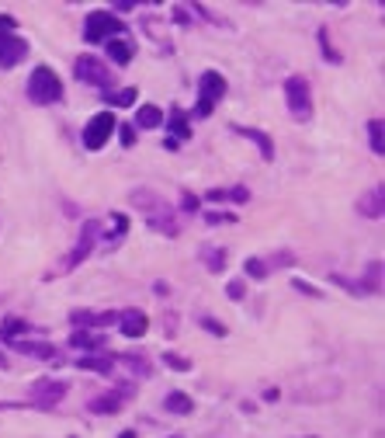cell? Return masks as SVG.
Returning a JSON list of instances; mask_svg holds the SVG:
<instances>
[{"label":"cell","instance_id":"4fadbf2b","mask_svg":"<svg viewBox=\"0 0 385 438\" xmlns=\"http://www.w3.org/2000/svg\"><path fill=\"white\" fill-rule=\"evenodd\" d=\"M129 202H132L136 209H143V212H146V219H150V216H156V212H167V209H170L160 195H153V191H146V188H136V191L129 195Z\"/></svg>","mask_w":385,"mask_h":438},{"label":"cell","instance_id":"2e32d148","mask_svg":"<svg viewBox=\"0 0 385 438\" xmlns=\"http://www.w3.org/2000/svg\"><path fill=\"white\" fill-rule=\"evenodd\" d=\"M108 56H111V63L125 67V63H132V56H136V46H132L125 35H118V39H108Z\"/></svg>","mask_w":385,"mask_h":438},{"label":"cell","instance_id":"d4e9b609","mask_svg":"<svg viewBox=\"0 0 385 438\" xmlns=\"http://www.w3.org/2000/svg\"><path fill=\"white\" fill-rule=\"evenodd\" d=\"M70 344H73V348H87V351L108 348V344H105V338H101V334H94V331H77V334L70 338Z\"/></svg>","mask_w":385,"mask_h":438},{"label":"cell","instance_id":"6da1fadb","mask_svg":"<svg viewBox=\"0 0 385 438\" xmlns=\"http://www.w3.org/2000/svg\"><path fill=\"white\" fill-rule=\"evenodd\" d=\"M28 98L35 105L63 101V80H60V73H53L49 67H35L32 77H28Z\"/></svg>","mask_w":385,"mask_h":438},{"label":"cell","instance_id":"5b68a950","mask_svg":"<svg viewBox=\"0 0 385 438\" xmlns=\"http://www.w3.org/2000/svg\"><path fill=\"white\" fill-rule=\"evenodd\" d=\"M219 98H226V77L215 73V70H205L198 77V115L202 119L212 115V108H215Z\"/></svg>","mask_w":385,"mask_h":438},{"label":"cell","instance_id":"4316f807","mask_svg":"<svg viewBox=\"0 0 385 438\" xmlns=\"http://www.w3.org/2000/svg\"><path fill=\"white\" fill-rule=\"evenodd\" d=\"M368 146H371L375 157L385 153V143H382V119H371V122H368Z\"/></svg>","mask_w":385,"mask_h":438},{"label":"cell","instance_id":"44dd1931","mask_svg":"<svg viewBox=\"0 0 385 438\" xmlns=\"http://www.w3.org/2000/svg\"><path fill=\"white\" fill-rule=\"evenodd\" d=\"M77 369H91V372L108 376V372H115V355H84V358H77Z\"/></svg>","mask_w":385,"mask_h":438},{"label":"cell","instance_id":"4dcf8cb0","mask_svg":"<svg viewBox=\"0 0 385 438\" xmlns=\"http://www.w3.org/2000/svg\"><path fill=\"white\" fill-rule=\"evenodd\" d=\"M122 362H125L136 376H143V379H146V376H153V365H150L146 358H139V355H129V358H122Z\"/></svg>","mask_w":385,"mask_h":438},{"label":"cell","instance_id":"d590c367","mask_svg":"<svg viewBox=\"0 0 385 438\" xmlns=\"http://www.w3.org/2000/svg\"><path fill=\"white\" fill-rule=\"evenodd\" d=\"M115 129H118V136H122V143H125V146H132V143H136V129H132V125H125V122H118Z\"/></svg>","mask_w":385,"mask_h":438},{"label":"cell","instance_id":"83f0119b","mask_svg":"<svg viewBox=\"0 0 385 438\" xmlns=\"http://www.w3.org/2000/svg\"><path fill=\"white\" fill-rule=\"evenodd\" d=\"M136 87H122V91H115V94H105V101L108 105H118V108H129V105H136Z\"/></svg>","mask_w":385,"mask_h":438},{"label":"cell","instance_id":"52a82bcc","mask_svg":"<svg viewBox=\"0 0 385 438\" xmlns=\"http://www.w3.org/2000/svg\"><path fill=\"white\" fill-rule=\"evenodd\" d=\"M66 389H70L66 379H35V383H32V407L53 410V407L66 396Z\"/></svg>","mask_w":385,"mask_h":438},{"label":"cell","instance_id":"9a60e30c","mask_svg":"<svg viewBox=\"0 0 385 438\" xmlns=\"http://www.w3.org/2000/svg\"><path fill=\"white\" fill-rule=\"evenodd\" d=\"M70 320L77 324V327H108V324H115L118 320V313H94V310H73L70 313Z\"/></svg>","mask_w":385,"mask_h":438},{"label":"cell","instance_id":"8fae6325","mask_svg":"<svg viewBox=\"0 0 385 438\" xmlns=\"http://www.w3.org/2000/svg\"><path fill=\"white\" fill-rule=\"evenodd\" d=\"M118 331L125 338H143L150 331V317L143 310H125V313H118Z\"/></svg>","mask_w":385,"mask_h":438},{"label":"cell","instance_id":"ac0fdd59","mask_svg":"<svg viewBox=\"0 0 385 438\" xmlns=\"http://www.w3.org/2000/svg\"><path fill=\"white\" fill-rule=\"evenodd\" d=\"M198 258L205 261V268H208V272H215V275H219V272L226 268V258H229V254H226V247H212V244H202V247H198Z\"/></svg>","mask_w":385,"mask_h":438},{"label":"cell","instance_id":"ba28073f","mask_svg":"<svg viewBox=\"0 0 385 438\" xmlns=\"http://www.w3.org/2000/svg\"><path fill=\"white\" fill-rule=\"evenodd\" d=\"M73 73H77L80 84H91V87H108V84H111V70H108V63H101L98 56H77Z\"/></svg>","mask_w":385,"mask_h":438},{"label":"cell","instance_id":"7bdbcfd3","mask_svg":"<svg viewBox=\"0 0 385 438\" xmlns=\"http://www.w3.org/2000/svg\"><path fill=\"white\" fill-rule=\"evenodd\" d=\"M118 438H139V435H136V431H122Z\"/></svg>","mask_w":385,"mask_h":438},{"label":"cell","instance_id":"3957f363","mask_svg":"<svg viewBox=\"0 0 385 438\" xmlns=\"http://www.w3.org/2000/svg\"><path fill=\"white\" fill-rule=\"evenodd\" d=\"M285 101H288V112L298 119V122H309L312 119V91H309V80L305 77H288L285 80Z\"/></svg>","mask_w":385,"mask_h":438},{"label":"cell","instance_id":"836d02e7","mask_svg":"<svg viewBox=\"0 0 385 438\" xmlns=\"http://www.w3.org/2000/svg\"><path fill=\"white\" fill-rule=\"evenodd\" d=\"M198 324H202L208 334H215V338H226V327H222V324H215V317H198Z\"/></svg>","mask_w":385,"mask_h":438},{"label":"cell","instance_id":"d6986e66","mask_svg":"<svg viewBox=\"0 0 385 438\" xmlns=\"http://www.w3.org/2000/svg\"><path fill=\"white\" fill-rule=\"evenodd\" d=\"M146 223H150V230H156V234H163V237H177V234H181V223H177V219L170 216V209H167V212H156V216H150Z\"/></svg>","mask_w":385,"mask_h":438},{"label":"cell","instance_id":"f1b7e54d","mask_svg":"<svg viewBox=\"0 0 385 438\" xmlns=\"http://www.w3.org/2000/svg\"><path fill=\"white\" fill-rule=\"evenodd\" d=\"M243 272H247L253 282H264L271 268H267V261H260V258H247V261H243Z\"/></svg>","mask_w":385,"mask_h":438},{"label":"cell","instance_id":"f35d334b","mask_svg":"<svg viewBox=\"0 0 385 438\" xmlns=\"http://www.w3.org/2000/svg\"><path fill=\"white\" fill-rule=\"evenodd\" d=\"M226 296H229V299H236V303H240V299H243V296H247V289H243V282H229V286H226Z\"/></svg>","mask_w":385,"mask_h":438},{"label":"cell","instance_id":"603a6c76","mask_svg":"<svg viewBox=\"0 0 385 438\" xmlns=\"http://www.w3.org/2000/svg\"><path fill=\"white\" fill-rule=\"evenodd\" d=\"M163 407H167L170 414H191V410H195L191 396H188V393H181V389H170V393H167V400H163Z\"/></svg>","mask_w":385,"mask_h":438},{"label":"cell","instance_id":"7402d4cb","mask_svg":"<svg viewBox=\"0 0 385 438\" xmlns=\"http://www.w3.org/2000/svg\"><path fill=\"white\" fill-rule=\"evenodd\" d=\"M136 125H139V129H160V125H163V112H160L156 105H143V108L136 112Z\"/></svg>","mask_w":385,"mask_h":438},{"label":"cell","instance_id":"e575fe53","mask_svg":"<svg viewBox=\"0 0 385 438\" xmlns=\"http://www.w3.org/2000/svg\"><path fill=\"white\" fill-rule=\"evenodd\" d=\"M205 223H212V227H219V223H236V212H208Z\"/></svg>","mask_w":385,"mask_h":438},{"label":"cell","instance_id":"484cf974","mask_svg":"<svg viewBox=\"0 0 385 438\" xmlns=\"http://www.w3.org/2000/svg\"><path fill=\"white\" fill-rule=\"evenodd\" d=\"M208 198H212V202H222V198H226V202H247L250 191H247V188H212Z\"/></svg>","mask_w":385,"mask_h":438},{"label":"cell","instance_id":"ab89813d","mask_svg":"<svg viewBox=\"0 0 385 438\" xmlns=\"http://www.w3.org/2000/svg\"><path fill=\"white\" fill-rule=\"evenodd\" d=\"M333 282H337L340 289H347V292H354V296H361V289H357V282H350V279H343V275H333Z\"/></svg>","mask_w":385,"mask_h":438},{"label":"cell","instance_id":"ee69618b","mask_svg":"<svg viewBox=\"0 0 385 438\" xmlns=\"http://www.w3.org/2000/svg\"><path fill=\"white\" fill-rule=\"evenodd\" d=\"M0 369H8V358L4 355H0Z\"/></svg>","mask_w":385,"mask_h":438},{"label":"cell","instance_id":"277c9868","mask_svg":"<svg viewBox=\"0 0 385 438\" xmlns=\"http://www.w3.org/2000/svg\"><path fill=\"white\" fill-rule=\"evenodd\" d=\"M98 237H101V223L98 219H87V227H84V234H80V240H77V247L60 261V268H56V275H66V272H73L77 265H84L87 261V254L94 251V244H98Z\"/></svg>","mask_w":385,"mask_h":438},{"label":"cell","instance_id":"1f68e13d","mask_svg":"<svg viewBox=\"0 0 385 438\" xmlns=\"http://www.w3.org/2000/svg\"><path fill=\"white\" fill-rule=\"evenodd\" d=\"M319 49H323V56H326L330 63H340V53L330 46V35H326V28H319Z\"/></svg>","mask_w":385,"mask_h":438},{"label":"cell","instance_id":"8d00e7d4","mask_svg":"<svg viewBox=\"0 0 385 438\" xmlns=\"http://www.w3.org/2000/svg\"><path fill=\"white\" fill-rule=\"evenodd\" d=\"M271 261H274L278 268H292V265H295V254H292V251H278Z\"/></svg>","mask_w":385,"mask_h":438},{"label":"cell","instance_id":"d6a6232c","mask_svg":"<svg viewBox=\"0 0 385 438\" xmlns=\"http://www.w3.org/2000/svg\"><path fill=\"white\" fill-rule=\"evenodd\" d=\"M163 362H167L170 369H177V372H188V369H191V362H188L184 355H174V351H167V355H163Z\"/></svg>","mask_w":385,"mask_h":438},{"label":"cell","instance_id":"ffe728a7","mask_svg":"<svg viewBox=\"0 0 385 438\" xmlns=\"http://www.w3.org/2000/svg\"><path fill=\"white\" fill-rule=\"evenodd\" d=\"M233 129H236L240 136H247V139H253L264 160H271V157H274V143H271V136H267V132H260V129H247V125H233Z\"/></svg>","mask_w":385,"mask_h":438},{"label":"cell","instance_id":"30bf717a","mask_svg":"<svg viewBox=\"0 0 385 438\" xmlns=\"http://www.w3.org/2000/svg\"><path fill=\"white\" fill-rule=\"evenodd\" d=\"M357 212L368 216V219H378L385 212V188L382 184H371L361 198H357Z\"/></svg>","mask_w":385,"mask_h":438},{"label":"cell","instance_id":"e0dca14e","mask_svg":"<svg viewBox=\"0 0 385 438\" xmlns=\"http://www.w3.org/2000/svg\"><path fill=\"white\" fill-rule=\"evenodd\" d=\"M357 289H361V296H378L382 292V261H371L364 268V279L357 282Z\"/></svg>","mask_w":385,"mask_h":438},{"label":"cell","instance_id":"74e56055","mask_svg":"<svg viewBox=\"0 0 385 438\" xmlns=\"http://www.w3.org/2000/svg\"><path fill=\"white\" fill-rule=\"evenodd\" d=\"M295 289H298V292H305V296H312V299H319V296H323V292H319L316 286H309L305 279H295Z\"/></svg>","mask_w":385,"mask_h":438},{"label":"cell","instance_id":"60d3db41","mask_svg":"<svg viewBox=\"0 0 385 438\" xmlns=\"http://www.w3.org/2000/svg\"><path fill=\"white\" fill-rule=\"evenodd\" d=\"M181 205H184V212H198V198H195L191 191H184V195H181Z\"/></svg>","mask_w":385,"mask_h":438},{"label":"cell","instance_id":"f546056e","mask_svg":"<svg viewBox=\"0 0 385 438\" xmlns=\"http://www.w3.org/2000/svg\"><path fill=\"white\" fill-rule=\"evenodd\" d=\"M170 129L177 132V139H188V136H191V125H188V119H184L181 108H174V115H170Z\"/></svg>","mask_w":385,"mask_h":438},{"label":"cell","instance_id":"8992f818","mask_svg":"<svg viewBox=\"0 0 385 438\" xmlns=\"http://www.w3.org/2000/svg\"><path fill=\"white\" fill-rule=\"evenodd\" d=\"M115 35H122V21L115 15H108V11H91L87 15V25H84L87 42H108Z\"/></svg>","mask_w":385,"mask_h":438},{"label":"cell","instance_id":"b9f144b4","mask_svg":"<svg viewBox=\"0 0 385 438\" xmlns=\"http://www.w3.org/2000/svg\"><path fill=\"white\" fill-rule=\"evenodd\" d=\"M136 4H132V0H118V4H115V11H132Z\"/></svg>","mask_w":385,"mask_h":438},{"label":"cell","instance_id":"9c48e42d","mask_svg":"<svg viewBox=\"0 0 385 438\" xmlns=\"http://www.w3.org/2000/svg\"><path fill=\"white\" fill-rule=\"evenodd\" d=\"M115 115L111 112H98L91 122H87V129H84V146L87 150H101L108 139H111V132H115Z\"/></svg>","mask_w":385,"mask_h":438},{"label":"cell","instance_id":"5bb4252c","mask_svg":"<svg viewBox=\"0 0 385 438\" xmlns=\"http://www.w3.org/2000/svg\"><path fill=\"white\" fill-rule=\"evenodd\" d=\"M11 348L21 351V355H35V358H42V362H56V358H60L56 344H49V341H11Z\"/></svg>","mask_w":385,"mask_h":438},{"label":"cell","instance_id":"7a4b0ae2","mask_svg":"<svg viewBox=\"0 0 385 438\" xmlns=\"http://www.w3.org/2000/svg\"><path fill=\"white\" fill-rule=\"evenodd\" d=\"M28 56V42L21 35H15V18L0 15V67L11 70Z\"/></svg>","mask_w":385,"mask_h":438},{"label":"cell","instance_id":"7c38bea8","mask_svg":"<svg viewBox=\"0 0 385 438\" xmlns=\"http://www.w3.org/2000/svg\"><path fill=\"white\" fill-rule=\"evenodd\" d=\"M129 393H132V386H122V389H111V393L94 396L87 407H91L94 414H118V410H122V396H129Z\"/></svg>","mask_w":385,"mask_h":438},{"label":"cell","instance_id":"cb8c5ba5","mask_svg":"<svg viewBox=\"0 0 385 438\" xmlns=\"http://www.w3.org/2000/svg\"><path fill=\"white\" fill-rule=\"evenodd\" d=\"M25 331H32V324H28V320H21V317H8L4 324H0V338H4L8 344H11L15 338H21Z\"/></svg>","mask_w":385,"mask_h":438}]
</instances>
